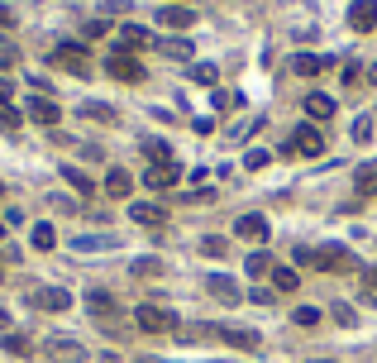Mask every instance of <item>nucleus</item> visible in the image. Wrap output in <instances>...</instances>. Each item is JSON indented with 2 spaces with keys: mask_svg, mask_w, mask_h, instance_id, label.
<instances>
[{
  "mask_svg": "<svg viewBox=\"0 0 377 363\" xmlns=\"http://www.w3.org/2000/svg\"><path fill=\"white\" fill-rule=\"evenodd\" d=\"M296 263H306L310 272H354V254L344 244H320V249L296 244Z\"/></svg>",
  "mask_w": 377,
  "mask_h": 363,
  "instance_id": "nucleus-1",
  "label": "nucleus"
},
{
  "mask_svg": "<svg viewBox=\"0 0 377 363\" xmlns=\"http://www.w3.org/2000/svg\"><path fill=\"white\" fill-rule=\"evenodd\" d=\"M48 63L62 67V72H72V77H87V72H91V53H87V43H58V48L48 53Z\"/></svg>",
  "mask_w": 377,
  "mask_h": 363,
  "instance_id": "nucleus-2",
  "label": "nucleus"
},
{
  "mask_svg": "<svg viewBox=\"0 0 377 363\" xmlns=\"http://www.w3.org/2000/svg\"><path fill=\"white\" fill-rule=\"evenodd\" d=\"M134 325H139L144 335H172V330H177V311H168V306H153V301H148V306H139V311H134Z\"/></svg>",
  "mask_w": 377,
  "mask_h": 363,
  "instance_id": "nucleus-3",
  "label": "nucleus"
},
{
  "mask_svg": "<svg viewBox=\"0 0 377 363\" xmlns=\"http://www.w3.org/2000/svg\"><path fill=\"white\" fill-rule=\"evenodd\" d=\"M105 72H110L115 82H124V87H139V82H148L144 63H139V58H129V53H110V58H105Z\"/></svg>",
  "mask_w": 377,
  "mask_h": 363,
  "instance_id": "nucleus-4",
  "label": "nucleus"
},
{
  "mask_svg": "<svg viewBox=\"0 0 377 363\" xmlns=\"http://www.w3.org/2000/svg\"><path fill=\"white\" fill-rule=\"evenodd\" d=\"M282 153H296V158H320V153H325V134H320V129H310V124H301V129L286 139Z\"/></svg>",
  "mask_w": 377,
  "mask_h": 363,
  "instance_id": "nucleus-5",
  "label": "nucleus"
},
{
  "mask_svg": "<svg viewBox=\"0 0 377 363\" xmlns=\"http://www.w3.org/2000/svg\"><path fill=\"white\" fill-rule=\"evenodd\" d=\"M148 43H153V34L139 29V24H119V29H115V53H129V58H134V53L148 48Z\"/></svg>",
  "mask_w": 377,
  "mask_h": 363,
  "instance_id": "nucleus-6",
  "label": "nucleus"
},
{
  "mask_svg": "<svg viewBox=\"0 0 377 363\" xmlns=\"http://www.w3.org/2000/svg\"><path fill=\"white\" fill-rule=\"evenodd\" d=\"M29 306H34V311H67L72 296H67L62 287H34V292H29Z\"/></svg>",
  "mask_w": 377,
  "mask_h": 363,
  "instance_id": "nucleus-7",
  "label": "nucleus"
},
{
  "mask_svg": "<svg viewBox=\"0 0 377 363\" xmlns=\"http://www.w3.org/2000/svg\"><path fill=\"white\" fill-rule=\"evenodd\" d=\"M144 182H148L153 191H168V186H177V182H182V163H177V158H168V163H153V168L144 173Z\"/></svg>",
  "mask_w": 377,
  "mask_h": 363,
  "instance_id": "nucleus-8",
  "label": "nucleus"
},
{
  "mask_svg": "<svg viewBox=\"0 0 377 363\" xmlns=\"http://www.w3.org/2000/svg\"><path fill=\"white\" fill-rule=\"evenodd\" d=\"M349 29L354 34H373L377 29V0H354L349 5Z\"/></svg>",
  "mask_w": 377,
  "mask_h": 363,
  "instance_id": "nucleus-9",
  "label": "nucleus"
},
{
  "mask_svg": "<svg viewBox=\"0 0 377 363\" xmlns=\"http://www.w3.org/2000/svg\"><path fill=\"white\" fill-rule=\"evenodd\" d=\"M205 287H210V296H220L225 306H239V301H244V287H239L234 277H225V272H210Z\"/></svg>",
  "mask_w": 377,
  "mask_h": 363,
  "instance_id": "nucleus-10",
  "label": "nucleus"
},
{
  "mask_svg": "<svg viewBox=\"0 0 377 363\" xmlns=\"http://www.w3.org/2000/svg\"><path fill=\"white\" fill-rule=\"evenodd\" d=\"M29 120H34V124H43V129H53V124L62 120V110H58V100H53V96H34V100H29Z\"/></svg>",
  "mask_w": 377,
  "mask_h": 363,
  "instance_id": "nucleus-11",
  "label": "nucleus"
},
{
  "mask_svg": "<svg viewBox=\"0 0 377 363\" xmlns=\"http://www.w3.org/2000/svg\"><path fill=\"white\" fill-rule=\"evenodd\" d=\"M129 220L144 225V230H158V225H168V210L153 206V201H134V206H129Z\"/></svg>",
  "mask_w": 377,
  "mask_h": 363,
  "instance_id": "nucleus-12",
  "label": "nucleus"
},
{
  "mask_svg": "<svg viewBox=\"0 0 377 363\" xmlns=\"http://www.w3.org/2000/svg\"><path fill=\"white\" fill-rule=\"evenodd\" d=\"M273 230H268V220L263 215H239L234 220V239H249V244H263Z\"/></svg>",
  "mask_w": 377,
  "mask_h": 363,
  "instance_id": "nucleus-13",
  "label": "nucleus"
},
{
  "mask_svg": "<svg viewBox=\"0 0 377 363\" xmlns=\"http://www.w3.org/2000/svg\"><path fill=\"white\" fill-rule=\"evenodd\" d=\"M158 24L163 29H191L196 24V10L191 5H158Z\"/></svg>",
  "mask_w": 377,
  "mask_h": 363,
  "instance_id": "nucleus-14",
  "label": "nucleus"
},
{
  "mask_svg": "<svg viewBox=\"0 0 377 363\" xmlns=\"http://www.w3.org/2000/svg\"><path fill=\"white\" fill-rule=\"evenodd\" d=\"M220 340H225L229 349H258V344H263V335H258V330H244V325H220Z\"/></svg>",
  "mask_w": 377,
  "mask_h": 363,
  "instance_id": "nucleus-15",
  "label": "nucleus"
},
{
  "mask_svg": "<svg viewBox=\"0 0 377 363\" xmlns=\"http://www.w3.org/2000/svg\"><path fill=\"white\" fill-rule=\"evenodd\" d=\"M43 349H48L53 359H62V363H82L87 359V349H82L77 340H62V335H58V340H43Z\"/></svg>",
  "mask_w": 377,
  "mask_h": 363,
  "instance_id": "nucleus-16",
  "label": "nucleus"
},
{
  "mask_svg": "<svg viewBox=\"0 0 377 363\" xmlns=\"http://www.w3.org/2000/svg\"><path fill=\"white\" fill-rule=\"evenodd\" d=\"M77 254H100V249H119V234H77L72 239Z\"/></svg>",
  "mask_w": 377,
  "mask_h": 363,
  "instance_id": "nucleus-17",
  "label": "nucleus"
},
{
  "mask_svg": "<svg viewBox=\"0 0 377 363\" xmlns=\"http://www.w3.org/2000/svg\"><path fill=\"white\" fill-rule=\"evenodd\" d=\"M77 115H82V120H95V124H115V120H119L115 105H105V100H82Z\"/></svg>",
  "mask_w": 377,
  "mask_h": 363,
  "instance_id": "nucleus-18",
  "label": "nucleus"
},
{
  "mask_svg": "<svg viewBox=\"0 0 377 363\" xmlns=\"http://www.w3.org/2000/svg\"><path fill=\"white\" fill-rule=\"evenodd\" d=\"M129 191H134V177H129L124 168H110V173H105V196L119 201V196H129Z\"/></svg>",
  "mask_w": 377,
  "mask_h": 363,
  "instance_id": "nucleus-19",
  "label": "nucleus"
},
{
  "mask_svg": "<svg viewBox=\"0 0 377 363\" xmlns=\"http://www.w3.org/2000/svg\"><path fill=\"white\" fill-rule=\"evenodd\" d=\"M62 182L77 191V196H95V182L82 173V168H72V163H62Z\"/></svg>",
  "mask_w": 377,
  "mask_h": 363,
  "instance_id": "nucleus-20",
  "label": "nucleus"
},
{
  "mask_svg": "<svg viewBox=\"0 0 377 363\" xmlns=\"http://www.w3.org/2000/svg\"><path fill=\"white\" fill-rule=\"evenodd\" d=\"M306 115H310V120H330V115H334V100H330L325 91H310V96H306Z\"/></svg>",
  "mask_w": 377,
  "mask_h": 363,
  "instance_id": "nucleus-21",
  "label": "nucleus"
},
{
  "mask_svg": "<svg viewBox=\"0 0 377 363\" xmlns=\"http://www.w3.org/2000/svg\"><path fill=\"white\" fill-rule=\"evenodd\" d=\"M268 277H273V292H286V296H291V292L301 287V272H296V268H282V263L268 272Z\"/></svg>",
  "mask_w": 377,
  "mask_h": 363,
  "instance_id": "nucleus-22",
  "label": "nucleus"
},
{
  "mask_svg": "<svg viewBox=\"0 0 377 363\" xmlns=\"http://www.w3.org/2000/svg\"><path fill=\"white\" fill-rule=\"evenodd\" d=\"M354 191H358L363 201H368V196H377V168H373V163H363V168L354 173Z\"/></svg>",
  "mask_w": 377,
  "mask_h": 363,
  "instance_id": "nucleus-23",
  "label": "nucleus"
},
{
  "mask_svg": "<svg viewBox=\"0 0 377 363\" xmlns=\"http://www.w3.org/2000/svg\"><path fill=\"white\" fill-rule=\"evenodd\" d=\"M291 72H296V77H320V72H325V58H315V53H301V58L291 63Z\"/></svg>",
  "mask_w": 377,
  "mask_h": 363,
  "instance_id": "nucleus-24",
  "label": "nucleus"
},
{
  "mask_svg": "<svg viewBox=\"0 0 377 363\" xmlns=\"http://www.w3.org/2000/svg\"><path fill=\"white\" fill-rule=\"evenodd\" d=\"M5 349H10L14 359H29V354H34V344H29V335H19V330H10V335H5Z\"/></svg>",
  "mask_w": 377,
  "mask_h": 363,
  "instance_id": "nucleus-25",
  "label": "nucleus"
},
{
  "mask_svg": "<svg viewBox=\"0 0 377 363\" xmlns=\"http://www.w3.org/2000/svg\"><path fill=\"white\" fill-rule=\"evenodd\" d=\"M244 268L253 272V277H268L277 263H273V254H263V249H258V254H249V263H244Z\"/></svg>",
  "mask_w": 377,
  "mask_h": 363,
  "instance_id": "nucleus-26",
  "label": "nucleus"
},
{
  "mask_svg": "<svg viewBox=\"0 0 377 363\" xmlns=\"http://www.w3.org/2000/svg\"><path fill=\"white\" fill-rule=\"evenodd\" d=\"M29 244H34L38 254H48V249L58 244V239H53V225H34V234H29Z\"/></svg>",
  "mask_w": 377,
  "mask_h": 363,
  "instance_id": "nucleus-27",
  "label": "nucleus"
},
{
  "mask_svg": "<svg viewBox=\"0 0 377 363\" xmlns=\"http://www.w3.org/2000/svg\"><path fill=\"white\" fill-rule=\"evenodd\" d=\"M191 82L196 87H215V63H196L191 67Z\"/></svg>",
  "mask_w": 377,
  "mask_h": 363,
  "instance_id": "nucleus-28",
  "label": "nucleus"
},
{
  "mask_svg": "<svg viewBox=\"0 0 377 363\" xmlns=\"http://www.w3.org/2000/svg\"><path fill=\"white\" fill-rule=\"evenodd\" d=\"M144 153H148L153 163H168V158H172V148H168L163 139H144Z\"/></svg>",
  "mask_w": 377,
  "mask_h": 363,
  "instance_id": "nucleus-29",
  "label": "nucleus"
},
{
  "mask_svg": "<svg viewBox=\"0 0 377 363\" xmlns=\"http://www.w3.org/2000/svg\"><path fill=\"white\" fill-rule=\"evenodd\" d=\"M134 272L139 277H158L163 272V258H134Z\"/></svg>",
  "mask_w": 377,
  "mask_h": 363,
  "instance_id": "nucleus-30",
  "label": "nucleus"
},
{
  "mask_svg": "<svg viewBox=\"0 0 377 363\" xmlns=\"http://www.w3.org/2000/svg\"><path fill=\"white\" fill-rule=\"evenodd\" d=\"M268 163H273V153H268V148H249V158H244V168H253V173H258V168H268Z\"/></svg>",
  "mask_w": 377,
  "mask_h": 363,
  "instance_id": "nucleus-31",
  "label": "nucleus"
},
{
  "mask_svg": "<svg viewBox=\"0 0 377 363\" xmlns=\"http://www.w3.org/2000/svg\"><path fill=\"white\" fill-rule=\"evenodd\" d=\"M229 249V239H220V234H210V239H201V254H210V258H220Z\"/></svg>",
  "mask_w": 377,
  "mask_h": 363,
  "instance_id": "nucleus-32",
  "label": "nucleus"
},
{
  "mask_svg": "<svg viewBox=\"0 0 377 363\" xmlns=\"http://www.w3.org/2000/svg\"><path fill=\"white\" fill-rule=\"evenodd\" d=\"M291 320H296V325H320V311H315V306H296Z\"/></svg>",
  "mask_w": 377,
  "mask_h": 363,
  "instance_id": "nucleus-33",
  "label": "nucleus"
},
{
  "mask_svg": "<svg viewBox=\"0 0 377 363\" xmlns=\"http://www.w3.org/2000/svg\"><path fill=\"white\" fill-rule=\"evenodd\" d=\"M0 124H5V129H19V110H14L10 100H0Z\"/></svg>",
  "mask_w": 377,
  "mask_h": 363,
  "instance_id": "nucleus-34",
  "label": "nucleus"
},
{
  "mask_svg": "<svg viewBox=\"0 0 377 363\" xmlns=\"http://www.w3.org/2000/svg\"><path fill=\"white\" fill-rule=\"evenodd\" d=\"M163 53H172V58H191V43H182V38H163Z\"/></svg>",
  "mask_w": 377,
  "mask_h": 363,
  "instance_id": "nucleus-35",
  "label": "nucleus"
},
{
  "mask_svg": "<svg viewBox=\"0 0 377 363\" xmlns=\"http://www.w3.org/2000/svg\"><path fill=\"white\" fill-rule=\"evenodd\" d=\"M249 301H258V306H273V287H253V292H249Z\"/></svg>",
  "mask_w": 377,
  "mask_h": 363,
  "instance_id": "nucleus-36",
  "label": "nucleus"
},
{
  "mask_svg": "<svg viewBox=\"0 0 377 363\" xmlns=\"http://www.w3.org/2000/svg\"><path fill=\"white\" fill-rule=\"evenodd\" d=\"M334 320H339V325H354V320H358V316H354V311H349V306H334Z\"/></svg>",
  "mask_w": 377,
  "mask_h": 363,
  "instance_id": "nucleus-37",
  "label": "nucleus"
},
{
  "mask_svg": "<svg viewBox=\"0 0 377 363\" xmlns=\"http://www.w3.org/2000/svg\"><path fill=\"white\" fill-rule=\"evenodd\" d=\"M5 67H14V48H10V43H0V72H5Z\"/></svg>",
  "mask_w": 377,
  "mask_h": 363,
  "instance_id": "nucleus-38",
  "label": "nucleus"
},
{
  "mask_svg": "<svg viewBox=\"0 0 377 363\" xmlns=\"http://www.w3.org/2000/svg\"><path fill=\"white\" fill-rule=\"evenodd\" d=\"M87 34H91V38H100V34H110V24H105V19H91V24H87Z\"/></svg>",
  "mask_w": 377,
  "mask_h": 363,
  "instance_id": "nucleus-39",
  "label": "nucleus"
},
{
  "mask_svg": "<svg viewBox=\"0 0 377 363\" xmlns=\"http://www.w3.org/2000/svg\"><path fill=\"white\" fill-rule=\"evenodd\" d=\"M10 24H14V10H10V5H0V29H10Z\"/></svg>",
  "mask_w": 377,
  "mask_h": 363,
  "instance_id": "nucleus-40",
  "label": "nucleus"
},
{
  "mask_svg": "<svg viewBox=\"0 0 377 363\" xmlns=\"http://www.w3.org/2000/svg\"><path fill=\"white\" fill-rule=\"evenodd\" d=\"M363 282H368V292H377V268H363Z\"/></svg>",
  "mask_w": 377,
  "mask_h": 363,
  "instance_id": "nucleus-41",
  "label": "nucleus"
},
{
  "mask_svg": "<svg viewBox=\"0 0 377 363\" xmlns=\"http://www.w3.org/2000/svg\"><path fill=\"white\" fill-rule=\"evenodd\" d=\"M0 330H10V311L5 306H0Z\"/></svg>",
  "mask_w": 377,
  "mask_h": 363,
  "instance_id": "nucleus-42",
  "label": "nucleus"
},
{
  "mask_svg": "<svg viewBox=\"0 0 377 363\" xmlns=\"http://www.w3.org/2000/svg\"><path fill=\"white\" fill-rule=\"evenodd\" d=\"M310 363H334V359H310Z\"/></svg>",
  "mask_w": 377,
  "mask_h": 363,
  "instance_id": "nucleus-43",
  "label": "nucleus"
},
{
  "mask_svg": "<svg viewBox=\"0 0 377 363\" xmlns=\"http://www.w3.org/2000/svg\"><path fill=\"white\" fill-rule=\"evenodd\" d=\"M0 239H5V225H0Z\"/></svg>",
  "mask_w": 377,
  "mask_h": 363,
  "instance_id": "nucleus-44",
  "label": "nucleus"
},
{
  "mask_svg": "<svg viewBox=\"0 0 377 363\" xmlns=\"http://www.w3.org/2000/svg\"><path fill=\"white\" fill-rule=\"evenodd\" d=\"M0 196H5V186H0Z\"/></svg>",
  "mask_w": 377,
  "mask_h": 363,
  "instance_id": "nucleus-45",
  "label": "nucleus"
}]
</instances>
